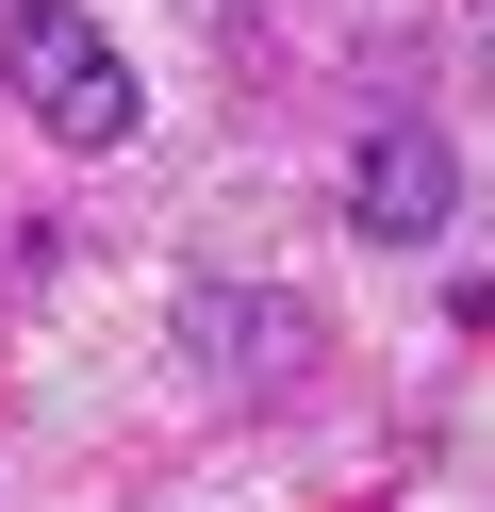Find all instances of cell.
<instances>
[{
  "label": "cell",
  "mask_w": 495,
  "mask_h": 512,
  "mask_svg": "<svg viewBox=\"0 0 495 512\" xmlns=\"http://www.w3.org/2000/svg\"><path fill=\"white\" fill-rule=\"evenodd\" d=\"M0 67H17V100L50 116L66 149H132V67L99 50V17H66V0H0Z\"/></svg>",
  "instance_id": "1"
},
{
  "label": "cell",
  "mask_w": 495,
  "mask_h": 512,
  "mask_svg": "<svg viewBox=\"0 0 495 512\" xmlns=\"http://www.w3.org/2000/svg\"><path fill=\"white\" fill-rule=\"evenodd\" d=\"M446 215H462V149H446V133H413V116L363 133V166H347V232H363V248H429Z\"/></svg>",
  "instance_id": "2"
}]
</instances>
